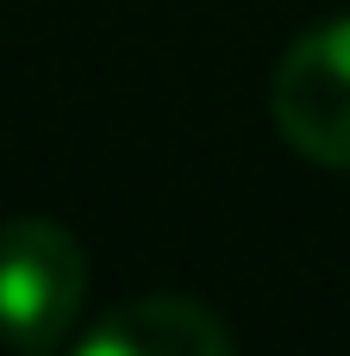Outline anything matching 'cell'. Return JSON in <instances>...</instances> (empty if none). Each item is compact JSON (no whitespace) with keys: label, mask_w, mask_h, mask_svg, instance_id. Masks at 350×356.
I'll use <instances>...</instances> for the list:
<instances>
[{"label":"cell","mask_w":350,"mask_h":356,"mask_svg":"<svg viewBox=\"0 0 350 356\" xmlns=\"http://www.w3.org/2000/svg\"><path fill=\"white\" fill-rule=\"evenodd\" d=\"M69 356H238L213 307L188 294H144L100 313Z\"/></svg>","instance_id":"obj_3"},{"label":"cell","mask_w":350,"mask_h":356,"mask_svg":"<svg viewBox=\"0 0 350 356\" xmlns=\"http://www.w3.org/2000/svg\"><path fill=\"white\" fill-rule=\"evenodd\" d=\"M269 113L288 150L350 175V19H326L282 50L269 75Z\"/></svg>","instance_id":"obj_2"},{"label":"cell","mask_w":350,"mask_h":356,"mask_svg":"<svg viewBox=\"0 0 350 356\" xmlns=\"http://www.w3.org/2000/svg\"><path fill=\"white\" fill-rule=\"evenodd\" d=\"M88 307V257L69 225L19 213L0 219V344L13 356H56Z\"/></svg>","instance_id":"obj_1"}]
</instances>
